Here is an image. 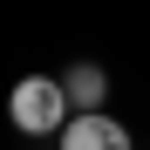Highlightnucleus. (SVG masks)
Listing matches in <instances>:
<instances>
[{
	"label": "nucleus",
	"instance_id": "obj_1",
	"mask_svg": "<svg viewBox=\"0 0 150 150\" xmlns=\"http://www.w3.org/2000/svg\"><path fill=\"white\" fill-rule=\"evenodd\" d=\"M7 116H14L21 137H62V123L75 116V103H68L62 75H21L7 89Z\"/></svg>",
	"mask_w": 150,
	"mask_h": 150
},
{
	"label": "nucleus",
	"instance_id": "obj_2",
	"mask_svg": "<svg viewBox=\"0 0 150 150\" xmlns=\"http://www.w3.org/2000/svg\"><path fill=\"white\" fill-rule=\"evenodd\" d=\"M62 150H137V143L109 109H75L62 123Z\"/></svg>",
	"mask_w": 150,
	"mask_h": 150
},
{
	"label": "nucleus",
	"instance_id": "obj_3",
	"mask_svg": "<svg viewBox=\"0 0 150 150\" xmlns=\"http://www.w3.org/2000/svg\"><path fill=\"white\" fill-rule=\"evenodd\" d=\"M62 89H68V103H75V109H103V103H109V68L75 62V68L62 75Z\"/></svg>",
	"mask_w": 150,
	"mask_h": 150
}]
</instances>
